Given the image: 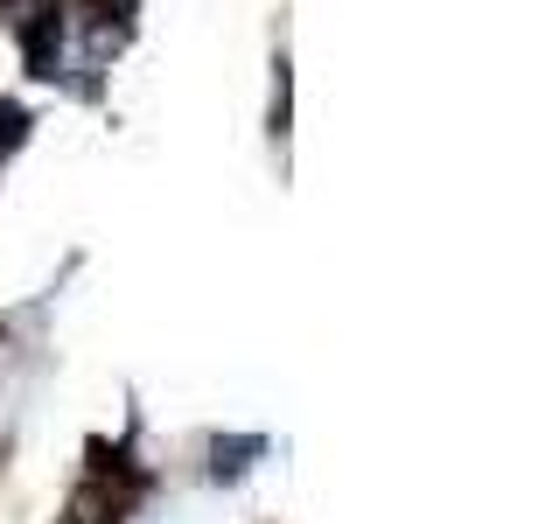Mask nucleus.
I'll return each mask as SVG.
<instances>
[{"instance_id": "3", "label": "nucleus", "mask_w": 559, "mask_h": 524, "mask_svg": "<svg viewBox=\"0 0 559 524\" xmlns=\"http://www.w3.org/2000/svg\"><path fill=\"white\" fill-rule=\"evenodd\" d=\"M22 133H28V112L22 105H0V147H14Z\"/></svg>"}, {"instance_id": "1", "label": "nucleus", "mask_w": 559, "mask_h": 524, "mask_svg": "<svg viewBox=\"0 0 559 524\" xmlns=\"http://www.w3.org/2000/svg\"><path fill=\"white\" fill-rule=\"evenodd\" d=\"M57 49H63V8H35V22H22L28 78H57Z\"/></svg>"}, {"instance_id": "2", "label": "nucleus", "mask_w": 559, "mask_h": 524, "mask_svg": "<svg viewBox=\"0 0 559 524\" xmlns=\"http://www.w3.org/2000/svg\"><path fill=\"white\" fill-rule=\"evenodd\" d=\"M259 448H266V441H217V448H210V476H217V483L245 476V462H252Z\"/></svg>"}]
</instances>
